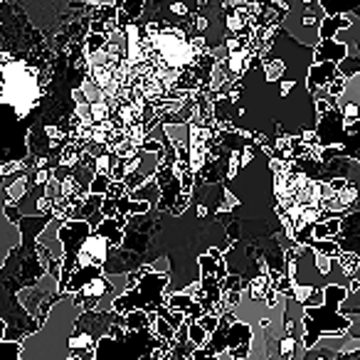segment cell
<instances>
[{
    "instance_id": "cell-1",
    "label": "cell",
    "mask_w": 360,
    "mask_h": 360,
    "mask_svg": "<svg viewBox=\"0 0 360 360\" xmlns=\"http://www.w3.org/2000/svg\"><path fill=\"white\" fill-rule=\"evenodd\" d=\"M82 314V306L75 304V296L70 291L60 294L55 301L50 316L35 333L22 338L20 360H67L72 355L70 338L75 333L77 316Z\"/></svg>"
},
{
    "instance_id": "cell-2",
    "label": "cell",
    "mask_w": 360,
    "mask_h": 360,
    "mask_svg": "<svg viewBox=\"0 0 360 360\" xmlns=\"http://www.w3.org/2000/svg\"><path fill=\"white\" fill-rule=\"evenodd\" d=\"M348 291L343 284H330L323 289V304L306 309L304 348H314L321 335H343L350 328V319L340 314V301L348 296Z\"/></svg>"
},
{
    "instance_id": "cell-3",
    "label": "cell",
    "mask_w": 360,
    "mask_h": 360,
    "mask_svg": "<svg viewBox=\"0 0 360 360\" xmlns=\"http://www.w3.org/2000/svg\"><path fill=\"white\" fill-rule=\"evenodd\" d=\"M168 284H170V274H165V271H148V274L136 281V286H131L129 291L116 296L111 301V309L121 316L131 314L136 309L146 311V314H155L158 306H163L165 299H168L165 296Z\"/></svg>"
},
{
    "instance_id": "cell-4",
    "label": "cell",
    "mask_w": 360,
    "mask_h": 360,
    "mask_svg": "<svg viewBox=\"0 0 360 360\" xmlns=\"http://www.w3.org/2000/svg\"><path fill=\"white\" fill-rule=\"evenodd\" d=\"M358 202V188L348 178H330L321 183V207L333 212H353Z\"/></svg>"
},
{
    "instance_id": "cell-5",
    "label": "cell",
    "mask_w": 360,
    "mask_h": 360,
    "mask_svg": "<svg viewBox=\"0 0 360 360\" xmlns=\"http://www.w3.org/2000/svg\"><path fill=\"white\" fill-rule=\"evenodd\" d=\"M158 153H160V150H158ZM158 153H148V150H141V158L136 160V165L129 170V173H126V178H124L126 193L136 191V188H141L143 183H148L150 178H155V173H158V165H160Z\"/></svg>"
},
{
    "instance_id": "cell-6",
    "label": "cell",
    "mask_w": 360,
    "mask_h": 360,
    "mask_svg": "<svg viewBox=\"0 0 360 360\" xmlns=\"http://www.w3.org/2000/svg\"><path fill=\"white\" fill-rule=\"evenodd\" d=\"M252 338H255V328L245 321L235 319L227 330V350L235 360H247L252 350Z\"/></svg>"
},
{
    "instance_id": "cell-7",
    "label": "cell",
    "mask_w": 360,
    "mask_h": 360,
    "mask_svg": "<svg viewBox=\"0 0 360 360\" xmlns=\"http://www.w3.org/2000/svg\"><path fill=\"white\" fill-rule=\"evenodd\" d=\"M109 242L104 240V237L99 235V232H91L89 237H86V242L82 245V252H79V259H77V266H101L104 269L106 264V257H109Z\"/></svg>"
},
{
    "instance_id": "cell-8",
    "label": "cell",
    "mask_w": 360,
    "mask_h": 360,
    "mask_svg": "<svg viewBox=\"0 0 360 360\" xmlns=\"http://www.w3.org/2000/svg\"><path fill=\"white\" fill-rule=\"evenodd\" d=\"M94 232H99V235L109 242V247H121V242H124V225H119L116 217H104L101 225L96 227Z\"/></svg>"
},
{
    "instance_id": "cell-9",
    "label": "cell",
    "mask_w": 360,
    "mask_h": 360,
    "mask_svg": "<svg viewBox=\"0 0 360 360\" xmlns=\"http://www.w3.org/2000/svg\"><path fill=\"white\" fill-rule=\"evenodd\" d=\"M141 328H150V314H146L141 309L126 314V330H141Z\"/></svg>"
},
{
    "instance_id": "cell-10",
    "label": "cell",
    "mask_w": 360,
    "mask_h": 360,
    "mask_svg": "<svg viewBox=\"0 0 360 360\" xmlns=\"http://www.w3.org/2000/svg\"><path fill=\"white\" fill-rule=\"evenodd\" d=\"M22 340H0V360H20Z\"/></svg>"
},
{
    "instance_id": "cell-11",
    "label": "cell",
    "mask_w": 360,
    "mask_h": 360,
    "mask_svg": "<svg viewBox=\"0 0 360 360\" xmlns=\"http://www.w3.org/2000/svg\"><path fill=\"white\" fill-rule=\"evenodd\" d=\"M309 247L314 252H319V255H323V257H338L340 255V247L335 245L333 240H311Z\"/></svg>"
},
{
    "instance_id": "cell-12",
    "label": "cell",
    "mask_w": 360,
    "mask_h": 360,
    "mask_svg": "<svg viewBox=\"0 0 360 360\" xmlns=\"http://www.w3.org/2000/svg\"><path fill=\"white\" fill-rule=\"evenodd\" d=\"M338 262H340V266H343L345 274L355 276V271H358V266H360V255H353V252H340Z\"/></svg>"
},
{
    "instance_id": "cell-13",
    "label": "cell",
    "mask_w": 360,
    "mask_h": 360,
    "mask_svg": "<svg viewBox=\"0 0 360 360\" xmlns=\"http://www.w3.org/2000/svg\"><path fill=\"white\" fill-rule=\"evenodd\" d=\"M109 186H111V175H106V173H96L94 178H91L89 193H94V195H106V191H109Z\"/></svg>"
},
{
    "instance_id": "cell-14",
    "label": "cell",
    "mask_w": 360,
    "mask_h": 360,
    "mask_svg": "<svg viewBox=\"0 0 360 360\" xmlns=\"http://www.w3.org/2000/svg\"><path fill=\"white\" fill-rule=\"evenodd\" d=\"M188 338L193 340V343L198 345V348H200V345H205L207 343V338H210V333H207L205 328H202L200 323H188Z\"/></svg>"
},
{
    "instance_id": "cell-15",
    "label": "cell",
    "mask_w": 360,
    "mask_h": 360,
    "mask_svg": "<svg viewBox=\"0 0 360 360\" xmlns=\"http://www.w3.org/2000/svg\"><path fill=\"white\" fill-rule=\"evenodd\" d=\"M198 266H200V276L202 274H215L217 276V259H212L207 252L198 257Z\"/></svg>"
},
{
    "instance_id": "cell-16",
    "label": "cell",
    "mask_w": 360,
    "mask_h": 360,
    "mask_svg": "<svg viewBox=\"0 0 360 360\" xmlns=\"http://www.w3.org/2000/svg\"><path fill=\"white\" fill-rule=\"evenodd\" d=\"M101 215H104V217H119V207H116V198L104 195V200H101Z\"/></svg>"
},
{
    "instance_id": "cell-17",
    "label": "cell",
    "mask_w": 360,
    "mask_h": 360,
    "mask_svg": "<svg viewBox=\"0 0 360 360\" xmlns=\"http://www.w3.org/2000/svg\"><path fill=\"white\" fill-rule=\"evenodd\" d=\"M198 323L202 326V328L207 330V333H212V330L220 326V316H215V314H202L200 319H198Z\"/></svg>"
},
{
    "instance_id": "cell-18",
    "label": "cell",
    "mask_w": 360,
    "mask_h": 360,
    "mask_svg": "<svg viewBox=\"0 0 360 360\" xmlns=\"http://www.w3.org/2000/svg\"><path fill=\"white\" fill-rule=\"evenodd\" d=\"M348 338H360V314L358 316H350V328L345 330Z\"/></svg>"
},
{
    "instance_id": "cell-19",
    "label": "cell",
    "mask_w": 360,
    "mask_h": 360,
    "mask_svg": "<svg viewBox=\"0 0 360 360\" xmlns=\"http://www.w3.org/2000/svg\"><path fill=\"white\" fill-rule=\"evenodd\" d=\"M6 330H8V323L0 319V340H6Z\"/></svg>"
},
{
    "instance_id": "cell-20",
    "label": "cell",
    "mask_w": 360,
    "mask_h": 360,
    "mask_svg": "<svg viewBox=\"0 0 360 360\" xmlns=\"http://www.w3.org/2000/svg\"><path fill=\"white\" fill-rule=\"evenodd\" d=\"M67 360H82V358H77V355H70V358H67Z\"/></svg>"
}]
</instances>
